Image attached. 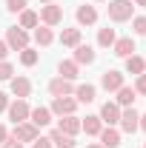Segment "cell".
Instances as JSON below:
<instances>
[{
  "label": "cell",
  "instance_id": "8d00e7d4",
  "mask_svg": "<svg viewBox=\"0 0 146 148\" xmlns=\"http://www.w3.org/2000/svg\"><path fill=\"white\" fill-rule=\"evenodd\" d=\"M6 137H9V131H6V125H0V145L6 143Z\"/></svg>",
  "mask_w": 146,
  "mask_h": 148
},
{
  "label": "cell",
  "instance_id": "cb8c5ba5",
  "mask_svg": "<svg viewBox=\"0 0 146 148\" xmlns=\"http://www.w3.org/2000/svg\"><path fill=\"white\" fill-rule=\"evenodd\" d=\"M40 26V14L32 9H23L20 12V29H37Z\"/></svg>",
  "mask_w": 146,
  "mask_h": 148
},
{
  "label": "cell",
  "instance_id": "ffe728a7",
  "mask_svg": "<svg viewBox=\"0 0 146 148\" xmlns=\"http://www.w3.org/2000/svg\"><path fill=\"white\" fill-rule=\"evenodd\" d=\"M35 43H37V46H43V49L52 46V43H55V32H52V26H37V29H35Z\"/></svg>",
  "mask_w": 146,
  "mask_h": 148
},
{
  "label": "cell",
  "instance_id": "30bf717a",
  "mask_svg": "<svg viewBox=\"0 0 146 148\" xmlns=\"http://www.w3.org/2000/svg\"><path fill=\"white\" fill-rule=\"evenodd\" d=\"M49 94L52 97H72L74 94V83L72 80H63V77H55L49 83Z\"/></svg>",
  "mask_w": 146,
  "mask_h": 148
},
{
  "label": "cell",
  "instance_id": "9c48e42d",
  "mask_svg": "<svg viewBox=\"0 0 146 148\" xmlns=\"http://www.w3.org/2000/svg\"><path fill=\"white\" fill-rule=\"evenodd\" d=\"M97 117H100L103 125H117V123H120V106H117V103H103Z\"/></svg>",
  "mask_w": 146,
  "mask_h": 148
},
{
  "label": "cell",
  "instance_id": "277c9868",
  "mask_svg": "<svg viewBox=\"0 0 146 148\" xmlns=\"http://www.w3.org/2000/svg\"><path fill=\"white\" fill-rule=\"evenodd\" d=\"M40 20H43V26H52L55 29L57 23L63 20V9L57 3H46V6H40Z\"/></svg>",
  "mask_w": 146,
  "mask_h": 148
},
{
  "label": "cell",
  "instance_id": "603a6c76",
  "mask_svg": "<svg viewBox=\"0 0 146 148\" xmlns=\"http://www.w3.org/2000/svg\"><path fill=\"white\" fill-rule=\"evenodd\" d=\"M49 140H52L55 148H74V137H69V134H63V131H57V128L49 134Z\"/></svg>",
  "mask_w": 146,
  "mask_h": 148
},
{
  "label": "cell",
  "instance_id": "d6a6232c",
  "mask_svg": "<svg viewBox=\"0 0 146 148\" xmlns=\"http://www.w3.org/2000/svg\"><path fill=\"white\" fill-rule=\"evenodd\" d=\"M32 148H55V145H52V140H49V137H37L35 143H32Z\"/></svg>",
  "mask_w": 146,
  "mask_h": 148
},
{
  "label": "cell",
  "instance_id": "44dd1931",
  "mask_svg": "<svg viewBox=\"0 0 146 148\" xmlns=\"http://www.w3.org/2000/svg\"><path fill=\"white\" fill-rule=\"evenodd\" d=\"M135 97H138V91L132 88V86H120L117 88V106H123V108H129V106H135Z\"/></svg>",
  "mask_w": 146,
  "mask_h": 148
},
{
  "label": "cell",
  "instance_id": "8992f818",
  "mask_svg": "<svg viewBox=\"0 0 146 148\" xmlns=\"http://www.w3.org/2000/svg\"><path fill=\"white\" fill-rule=\"evenodd\" d=\"M12 137H15L17 143H35L40 134H37V128L32 125V123H29V120H26V123H17V125H15Z\"/></svg>",
  "mask_w": 146,
  "mask_h": 148
},
{
  "label": "cell",
  "instance_id": "52a82bcc",
  "mask_svg": "<svg viewBox=\"0 0 146 148\" xmlns=\"http://www.w3.org/2000/svg\"><path fill=\"white\" fill-rule=\"evenodd\" d=\"M74 108H77V100H72V97H55L49 111L57 114V117H69V114H74Z\"/></svg>",
  "mask_w": 146,
  "mask_h": 148
},
{
  "label": "cell",
  "instance_id": "d6986e66",
  "mask_svg": "<svg viewBox=\"0 0 146 148\" xmlns=\"http://www.w3.org/2000/svg\"><path fill=\"white\" fill-rule=\"evenodd\" d=\"M57 131H63V134L74 137V134L80 131V120H77L74 114H69V117H60V123H57Z\"/></svg>",
  "mask_w": 146,
  "mask_h": 148
},
{
  "label": "cell",
  "instance_id": "5b68a950",
  "mask_svg": "<svg viewBox=\"0 0 146 148\" xmlns=\"http://www.w3.org/2000/svg\"><path fill=\"white\" fill-rule=\"evenodd\" d=\"M9 120H12V123H15V125H17V123H26V120H29V103H26V100H15V103H9Z\"/></svg>",
  "mask_w": 146,
  "mask_h": 148
},
{
  "label": "cell",
  "instance_id": "ac0fdd59",
  "mask_svg": "<svg viewBox=\"0 0 146 148\" xmlns=\"http://www.w3.org/2000/svg\"><path fill=\"white\" fill-rule=\"evenodd\" d=\"M97 137H100V145H103V148H117V145H120V131L112 128V125H106Z\"/></svg>",
  "mask_w": 146,
  "mask_h": 148
},
{
  "label": "cell",
  "instance_id": "ba28073f",
  "mask_svg": "<svg viewBox=\"0 0 146 148\" xmlns=\"http://www.w3.org/2000/svg\"><path fill=\"white\" fill-rule=\"evenodd\" d=\"M120 86H126V83H123V74L117 71V69H109V71L100 74V88H106V91H117Z\"/></svg>",
  "mask_w": 146,
  "mask_h": 148
},
{
  "label": "cell",
  "instance_id": "d4e9b609",
  "mask_svg": "<svg viewBox=\"0 0 146 148\" xmlns=\"http://www.w3.org/2000/svg\"><path fill=\"white\" fill-rule=\"evenodd\" d=\"M126 71L129 74H146V60L143 57H138V54H132V57H126Z\"/></svg>",
  "mask_w": 146,
  "mask_h": 148
},
{
  "label": "cell",
  "instance_id": "9a60e30c",
  "mask_svg": "<svg viewBox=\"0 0 146 148\" xmlns=\"http://www.w3.org/2000/svg\"><path fill=\"white\" fill-rule=\"evenodd\" d=\"M95 97H97V88H95L92 83H83V86H74V100H77V103L89 106V103H95Z\"/></svg>",
  "mask_w": 146,
  "mask_h": 148
},
{
  "label": "cell",
  "instance_id": "8fae6325",
  "mask_svg": "<svg viewBox=\"0 0 146 148\" xmlns=\"http://www.w3.org/2000/svg\"><path fill=\"white\" fill-rule=\"evenodd\" d=\"M9 88H12V94H15L17 100H26V97L32 94V80H29V77H12V80H9Z\"/></svg>",
  "mask_w": 146,
  "mask_h": 148
},
{
  "label": "cell",
  "instance_id": "4dcf8cb0",
  "mask_svg": "<svg viewBox=\"0 0 146 148\" xmlns=\"http://www.w3.org/2000/svg\"><path fill=\"white\" fill-rule=\"evenodd\" d=\"M6 9L9 12H23L26 9V0H6Z\"/></svg>",
  "mask_w": 146,
  "mask_h": 148
},
{
  "label": "cell",
  "instance_id": "7bdbcfd3",
  "mask_svg": "<svg viewBox=\"0 0 146 148\" xmlns=\"http://www.w3.org/2000/svg\"><path fill=\"white\" fill-rule=\"evenodd\" d=\"M97 3H100V0H97Z\"/></svg>",
  "mask_w": 146,
  "mask_h": 148
},
{
  "label": "cell",
  "instance_id": "f546056e",
  "mask_svg": "<svg viewBox=\"0 0 146 148\" xmlns=\"http://www.w3.org/2000/svg\"><path fill=\"white\" fill-rule=\"evenodd\" d=\"M12 77H15V66L6 63V60H0V80H12Z\"/></svg>",
  "mask_w": 146,
  "mask_h": 148
},
{
  "label": "cell",
  "instance_id": "d590c367",
  "mask_svg": "<svg viewBox=\"0 0 146 148\" xmlns=\"http://www.w3.org/2000/svg\"><path fill=\"white\" fill-rule=\"evenodd\" d=\"M6 54H9V46H6V40H0V60H6Z\"/></svg>",
  "mask_w": 146,
  "mask_h": 148
},
{
  "label": "cell",
  "instance_id": "7c38bea8",
  "mask_svg": "<svg viewBox=\"0 0 146 148\" xmlns=\"http://www.w3.org/2000/svg\"><path fill=\"white\" fill-rule=\"evenodd\" d=\"M112 51H115L117 57H123V60H126V57H132L135 51H138V46H135V40H132V37H117V40H115V46H112Z\"/></svg>",
  "mask_w": 146,
  "mask_h": 148
},
{
  "label": "cell",
  "instance_id": "7402d4cb",
  "mask_svg": "<svg viewBox=\"0 0 146 148\" xmlns=\"http://www.w3.org/2000/svg\"><path fill=\"white\" fill-rule=\"evenodd\" d=\"M80 131H86L89 137H97V134L103 131V123H100V117H86V120H80Z\"/></svg>",
  "mask_w": 146,
  "mask_h": 148
},
{
  "label": "cell",
  "instance_id": "e0dca14e",
  "mask_svg": "<svg viewBox=\"0 0 146 148\" xmlns=\"http://www.w3.org/2000/svg\"><path fill=\"white\" fill-rule=\"evenodd\" d=\"M57 77H63V80H77L80 77V66L74 63V60H60V66H57Z\"/></svg>",
  "mask_w": 146,
  "mask_h": 148
},
{
  "label": "cell",
  "instance_id": "6da1fadb",
  "mask_svg": "<svg viewBox=\"0 0 146 148\" xmlns=\"http://www.w3.org/2000/svg\"><path fill=\"white\" fill-rule=\"evenodd\" d=\"M106 14H109L112 23H126V20L135 17V3L132 0H109Z\"/></svg>",
  "mask_w": 146,
  "mask_h": 148
},
{
  "label": "cell",
  "instance_id": "60d3db41",
  "mask_svg": "<svg viewBox=\"0 0 146 148\" xmlns=\"http://www.w3.org/2000/svg\"><path fill=\"white\" fill-rule=\"evenodd\" d=\"M40 3H43V6H46V3H55V0H40Z\"/></svg>",
  "mask_w": 146,
  "mask_h": 148
},
{
  "label": "cell",
  "instance_id": "e575fe53",
  "mask_svg": "<svg viewBox=\"0 0 146 148\" xmlns=\"http://www.w3.org/2000/svg\"><path fill=\"white\" fill-rule=\"evenodd\" d=\"M6 108H9V94L0 91V111H6Z\"/></svg>",
  "mask_w": 146,
  "mask_h": 148
},
{
  "label": "cell",
  "instance_id": "1f68e13d",
  "mask_svg": "<svg viewBox=\"0 0 146 148\" xmlns=\"http://www.w3.org/2000/svg\"><path fill=\"white\" fill-rule=\"evenodd\" d=\"M138 94H146V74H138V80H135V86H132Z\"/></svg>",
  "mask_w": 146,
  "mask_h": 148
},
{
  "label": "cell",
  "instance_id": "ab89813d",
  "mask_svg": "<svg viewBox=\"0 0 146 148\" xmlns=\"http://www.w3.org/2000/svg\"><path fill=\"white\" fill-rule=\"evenodd\" d=\"M86 148H103V145H100V143H92V145H86Z\"/></svg>",
  "mask_w": 146,
  "mask_h": 148
},
{
  "label": "cell",
  "instance_id": "4fadbf2b",
  "mask_svg": "<svg viewBox=\"0 0 146 148\" xmlns=\"http://www.w3.org/2000/svg\"><path fill=\"white\" fill-rule=\"evenodd\" d=\"M29 123H32L35 128H43V125H49V123H52V111L46 108V106H37V108L29 111Z\"/></svg>",
  "mask_w": 146,
  "mask_h": 148
},
{
  "label": "cell",
  "instance_id": "2e32d148",
  "mask_svg": "<svg viewBox=\"0 0 146 148\" xmlns=\"http://www.w3.org/2000/svg\"><path fill=\"white\" fill-rule=\"evenodd\" d=\"M95 49H92V46H83V43H80V46H74V63H77V66H92V63H95Z\"/></svg>",
  "mask_w": 146,
  "mask_h": 148
},
{
  "label": "cell",
  "instance_id": "3957f363",
  "mask_svg": "<svg viewBox=\"0 0 146 148\" xmlns=\"http://www.w3.org/2000/svg\"><path fill=\"white\" fill-rule=\"evenodd\" d=\"M117 125H120L123 134H135V131L140 128V114H138L135 108H123V111H120V123H117Z\"/></svg>",
  "mask_w": 146,
  "mask_h": 148
},
{
  "label": "cell",
  "instance_id": "484cf974",
  "mask_svg": "<svg viewBox=\"0 0 146 148\" xmlns=\"http://www.w3.org/2000/svg\"><path fill=\"white\" fill-rule=\"evenodd\" d=\"M60 43L69 46V49L80 46V29H63V32H60Z\"/></svg>",
  "mask_w": 146,
  "mask_h": 148
},
{
  "label": "cell",
  "instance_id": "5bb4252c",
  "mask_svg": "<svg viewBox=\"0 0 146 148\" xmlns=\"http://www.w3.org/2000/svg\"><path fill=\"white\" fill-rule=\"evenodd\" d=\"M74 17H77V23H80V26H95V23H97V9L83 3V6H77Z\"/></svg>",
  "mask_w": 146,
  "mask_h": 148
},
{
  "label": "cell",
  "instance_id": "4316f807",
  "mask_svg": "<svg viewBox=\"0 0 146 148\" xmlns=\"http://www.w3.org/2000/svg\"><path fill=\"white\" fill-rule=\"evenodd\" d=\"M115 40H117V32L109 29V26L97 32V46H103V49H112V46H115Z\"/></svg>",
  "mask_w": 146,
  "mask_h": 148
},
{
  "label": "cell",
  "instance_id": "f1b7e54d",
  "mask_svg": "<svg viewBox=\"0 0 146 148\" xmlns=\"http://www.w3.org/2000/svg\"><path fill=\"white\" fill-rule=\"evenodd\" d=\"M132 29H135V34H138V37H146V14L132 17Z\"/></svg>",
  "mask_w": 146,
  "mask_h": 148
},
{
  "label": "cell",
  "instance_id": "836d02e7",
  "mask_svg": "<svg viewBox=\"0 0 146 148\" xmlns=\"http://www.w3.org/2000/svg\"><path fill=\"white\" fill-rule=\"evenodd\" d=\"M3 148H23V143H17V140L9 134V137H6V143H3Z\"/></svg>",
  "mask_w": 146,
  "mask_h": 148
},
{
  "label": "cell",
  "instance_id": "b9f144b4",
  "mask_svg": "<svg viewBox=\"0 0 146 148\" xmlns=\"http://www.w3.org/2000/svg\"><path fill=\"white\" fill-rule=\"evenodd\" d=\"M143 148H146V143H143Z\"/></svg>",
  "mask_w": 146,
  "mask_h": 148
},
{
  "label": "cell",
  "instance_id": "83f0119b",
  "mask_svg": "<svg viewBox=\"0 0 146 148\" xmlns=\"http://www.w3.org/2000/svg\"><path fill=\"white\" fill-rule=\"evenodd\" d=\"M37 57H40V54H37L35 49H29V46H26V49L20 51V63H23V66H35V63H37Z\"/></svg>",
  "mask_w": 146,
  "mask_h": 148
},
{
  "label": "cell",
  "instance_id": "74e56055",
  "mask_svg": "<svg viewBox=\"0 0 146 148\" xmlns=\"http://www.w3.org/2000/svg\"><path fill=\"white\" fill-rule=\"evenodd\" d=\"M135 6H140V9H146V0H132Z\"/></svg>",
  "mask_w": 146,
  "mask_h": 148
},
{
  "label": "cell",
  "instance_id": "f35d334b",
  "mask_svg": "<svg viewBox=\"0 0 146 148\" xmlns=\"http://www.w3.org/2000/svg\"><path fill=\"white\" fill-rule=\"evenodd\" d=\"M140 128L146 131V114H140Z\"/></svg>",
  "mask_w": 146,
  "mask_h": 148
},
{
  "label": "cell",
  "instance_id": "7a4b0ae2",
  "mask_svg": "<svg viewBox=\"0 0 146 148\" xmlns=\"http://www.w3.org/2000/svg\"><path fill=\"white\" fill-rule=\"evenodd\" d=\"M6 46H9V51H23V49L29 46V32L20 29V26L6 29Z\"/></svg>",
  "mask_w": 146,
  "mask_h": 148
}]
</instances>
